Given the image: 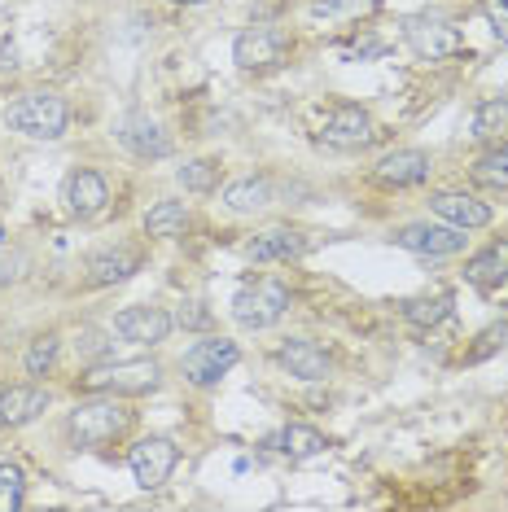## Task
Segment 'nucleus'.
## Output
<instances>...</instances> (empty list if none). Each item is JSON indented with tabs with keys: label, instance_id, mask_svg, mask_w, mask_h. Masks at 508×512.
<instances>
[{
	"label": "nucleus",
	"instance_id": "20e7f679",
	"mask_svg": "<svg viewBox=\"0 0 508 512\" xmlns=\"http://www.w3.org/2000/svg\"><path fill=\"white\" fill-rule=\"evenodd\" d=\"M285 311H290V285L276 281V276H259V281L241 285L237 298H233V320L250 333L272 329Z\"/></svg>",
	"mask_w": 508,
	"mask_h": 512
},
{
	"label": "nucleus",
	"instance_id": "473e14b6",
	"mask_svg": "<svg viewBox=\"0 0 508 512\" xmlns=\"http://www.w3.org/2000/svg\"><path fill=\"white\" fill-rule=\"evenodd\" d=\"M368 0H311V14L316 18H346V14H360Z\"/></svg>",
	"mask_w": 508,
	"mask_h": 512
},
{
	"label": "nucleus",
	"instance_id": "0eeeda50",
	"mask_svg": "<svg viewBox=\"0 0 508 512\" xmlns=\"http://www.w3.org/2000/svg\"><path fill=\"white\" fill-rule=\"evenodd\" d=\"M176 464H180V447H176V438H167V434H145V438L132 442V451H127V469H132L141 491L167 486V477L176 473Z\"/></svg>",
	"mask_w": 508,
	"mask_h": 512
},
{
	"label": "nucleus",
	"instance_id": "aec40b11",
	"mask_svg": "<svg viewBox=\"0 0 508 512\" xmlns=\"http://www.w3.org/2000/svg\"><path fill=\"white\" fill-rule=\"evenodd\" d=\"M465 281L478 289H500L508 285V241H491L487 250H478L465 263Z\"/></svg>",
	"mask_w": 508,
	"mask_h": 512
},
{
	"label": "nucleus",
	"instance_id": "7ed1b4c3",
	"mask_svg": "<svg viewBox=\"0 0 508 512\" xmlns=\"http://www.w3.org/2000/svg\"><path fill=\"white\" fill-rule=\"evenodd\" d=\"M84 394H149L163 386V364L158 359H127V364H92L75 381Z\"/></svg>",
	"mask_w": 508,
	"mask_h": 512
},
{
	"label": "nucleus",
	"instance_id": "2f4dec72",
	"mask_svg": "<svg viewBox=\"0 0 508 512\" xmlns=\"http://www.w3.org/2000/svg\"><path fill=\"white\" fill-rule=\"evenodd\" d=\"M508 346V324H491L487 333H478V342L465 351V364H482V359H491L495 351H504Z\"/></svg>",
	"mask_w": 508,
	"mask_h": 512
},
{
	"label": "nucleus",
	"instance_id": "cd10ccee",
	"mask_svg": "<svg viewBox=\"0 0 508 512\" xmlns=\"http://www.w3.org/2000/svg\"><path fill=\"white\" fill-rule=\"evenodd\" d=\"M176 180L184 184V193H215L219 189V162L215 158H193L176 171Z\"/></svg>",
	"mask_w": 508,
	"mask_h": 512
},
{
	"label": "nucleus",
	"instance_id": "c756f323",
	"mask_svg": "<svg viewBox=\"0 0 508 512\" xmlns=\"http://www.w3.org/2000/svg\"><path fill=\"white\" fill-rule=\"evenodd\" d=\"M27 504V477L18 464H0V512H18Z\"/></svg>",
	"mask_w": 508,
	"mask_h": 512
},
{
	"label": "nucleus",
	"instance_id": "5701e85b",
	"mask_svg": "<svg viewBox=\"0 0 508 512\" xmlns=\"http://www.w3.org/2000/svg\"><path fill=\"white\" fill-rule=\"evenodd\" d=\"M473 141H508V97H482L473 110Z\"/></svg>",
	"mask_w": 508,
	"mask_h": 512
},
{
	"label": "nucleus",
	"instance_id": "1a4fd4ad",
	"mask_svg": "<svg viewBox=\"0 0 508 512\" xmlns=\"http://www.w3.org/2000/svg\"><path fill=\"white\" fill-rule=\"evenodd\" d=\"M320 141L329 149H368L377 141V123L373 114L364 106H355V101H342V106L329 110L325 127H320Z\"/></svg>",
	"mask_w": 508,
	"mask_h": 512
},
{
	"label": "nucleus",
	"instance_id": "9d476101",
	"mask_svg": "<svg viewBox=\"0 0 508 512\" xmlns=\"http://www.w3.org/2000/svg\"><path fill=\"white\" fill-rule=\"evenodd\" d=\"M114 141L141 162H158V158L171 154V136L163 132V123L149 119V114H141V110L123 114V119L114 123Z\"/></svg>",
	"mask_w": 508,
	"mask_h": 512
},
{
	"label": "nucleus",
	"instance_id": "9b49d317",
	"mask_svg": "<svg viewBox=\"0 0 508 512\" xmlns=\"http://www.w3.org/2000/svg\"><path fill=\"white\" fill-rule=\"evenodd\" d=\"M171 329H176V320H171L163 307H149V302L123 307L119 316H114V337H123V342H132V346H163Z\"/></svg>",
	"mask_w": 508,
	"mask_h": 512
},
{
	"label": "nucleus",
	"instance_id": "4468645a",
	"mask_svg": "<svg viewBox=\"0 0 508 512\" xmlns=\"http://www.w3.org/2000/svg\"><path fill=\"white\" fill-rule=\"evenodd\" d=\"M276 364L298 381H325L333 372L329 351L320 342H311V337H285V342L276 346Z\"/></svg>",
	"mask_w": 508,
	"mask_h": 512
},
{
	"label": "nucleus",
	"instance_id": "f03ea898",
	"mask_svg": "<svg viewBox=\"0 0 508 512\" xmlns=\"http://www.w3.org/2000/svg\"><path fill=\"white\" fill-rule=\"evenodd\" d=\"M5 127L31 136V141H62L66 127H71V106H66L62 92H22L14 106L5 110Z\"/></svg>",
	"mask_w": 508,
	"mask_h": 512
},
{
	"label": "nucleus",
	"instance_id": "e433bc0d",
	"mask_svg": "<svg viewBox=\"0 0 508 512\" xmlns=\"http://www.w3.org/2000/svg\"><path fill=\"white\" fill-rule=\"evenodd\" d=\"M171 5H206V0H171Z\"/></svg>",
	"mask_w": 508,
	"mask_h": 512
},
{
	"label": "nucleus",
	"instance_id": "393cba45",
	"mask_svg": "<svg viewBox=\"0 0 508 512\" xmlns=\"http://www.w3.org/2000/svg\"><path fill=\"white\" fill-rule=\"evenodd\" d=\"M452 307H456V298L447 294H425V298H408L403 302V320L412 324V329H434V324H443L447 316H452Z\"/></svg>",
	"mask_w": 508,
	"mask_h": 512
},
{
	"label": "nucleus",
	"instance_id": "bb28decb",
	"mask_svg": "<svg viewBox=\"0 0 508 512\" xmlns=\"http://www.w3.org/2000/svg\"><path fill=\"white\" fill-rule=\"evenodd\" d=\"M57 355H62V333L49 329V333H40L36 342L27 346V355H22V368H27V377L44 381L57 368Z\"/></svg>",
	"mask_w": 508,
	"mask_h": 512
},
{
	"label": "nucleus",
	"instance_id": "7c9ffc66",
	"mask_svg": "<svg viewBox=\"0 0 508 512\" xmlns=\"http://www.w3.org/2000/svg\"><path fill=\"white\" fill-rule=\"evenodd\" d=\"M171 320H176V329H184V333H211L215 329V316L206 311V302H198V298L180 302V311Z\"/></svg>",
	"mask_w": 508,
	"mask_h": 512
},
{
	"label": "nucleus",
	"instance_id": "39448f33",
	"mask_svg": "<svg viewBox=\"0 0 508 512\" xmlns=\"http://www.w3.org/2000/svg\"><path fill=\"white\" fill-rule=\"evenodd\" d=\"M399 36L417 57L425 62H447V57H460L465 53V36L460 27H452L447 18H434V14H408L399 18Z\"/></svg>",
	"mask_w": 508,
	"mask_h": 512
},
{
	"label": "nucleus",
	"instance_id": "a878e982",
	"mask_svg": "<svg viewBox=\"0 0 508 512\" xmlns=\"http://www.w3.org/2000/svg\"><path fill=\"white\" fill-rule=\"evenodd\" d=\"M469 180L482 189H508V141H495L487 154H478V162L469 167Z\"/></svg>",
	"mask_w": 508,
	"mask_h": 512
},
{
	"label": "nucleus",
	"instance_id": "a211bd4d",
	"mask_svg": "<svg viewBox=\"0 0 508 512\" xmlns=\"http://www.w3.org/2000/svg\"><path fill=\"white\" fill-rule=\"evenodd\" d=\"M62 202L75 219H97L110 206V184L101 171H75L62 189Z\"/></svg>",
	"mask_w": 508,
	"mask_h": 512
},
{
	"label": "nucleus",
	"instance_id": "4be33fe9",
	"mask_svg": "<svg viewBox=\"0 0 508 512\" xmlns=\"http://www.w3.org/2000/svg\"><path fill=\"white\" fill-rule=\"evenodd\" d=\"M272 202V180L268 176H246V180H233L224 189V206L233 215H254Z\"/></svg>",
	"mask_w": 508,
	"mask_h": 512
},
{
	"label": "nucleus",
	"instance_id": "f3484780",
	"mask_svg": "<svg viewBox=\"0 0 508 512\" xmlns=\"http://www.w3.org/2000/svg\"><path fill=\"white\" fill-rule=\"evenodd\" d=\"M141 263H145V254L136 246H106V250H97L84 263V272H88V285L106 289V285H123L127 276H136L141 272Z\"/></svg>",
	"mask_w": 508,
	"mask_h": 512
},
{
	"label": "nucleus",
	"instance_id": "ddd939ff",
	"mask_svg": "<svg viewBox=\"0 0 508 512\" xmlns=\"http://www.w3.org/2000/svg\"><path fill=\"white\" fill-rule=\"evenodd\" d=\"M311 250V237L298 228H263L241 246V254L254 263H294Z\"/></svg>",
	"mask_w": 508,
	"mask_h": 512
},
{
	"label": "nucleus",
	"instance_id": "423d86ee",
	"mask_svg": "<svg viewBox=\"0 0 508 512\" xmlns=\"http://www.w3.org/2000/svg\"><path fill=\"white\" fill-rule=\"evenodd\" d=\"M237 359H241V351H237L233 337H206V342H193L189 351H184L180 372H184V381H189V386L211 390V386H219V381L237 368Z\"/></svg>",
	"mask_w": 508,
	"mask_h": 512
},
{
	"label": "nucleus",
	"instance_id": "6e6552de",
	"mask_svg": "<svg viewBox=\"0 0 508 512\" xmlns=\"http://www.w3.org/2000/svg\"><path fill=\"white\" fill-rule=\"evenodd\" d=\"M390 241L408 254H421V259H452L469 246V232L456 224H403Z\"/></svg>",
	"mask_w": 508,
	"mask_h": 512
},
{
	"label": "nucleus",
	"instance_id": "6ab92c4d",
	"mask_svg": "<svg viewBox=\"0 0 508 512\" xmlns=\"http://www.w3.org/2000/svg\"><path fill=\"white\" fill-rule=\"evenodd\" d=\"M49 412V390L40 386H9L0 390V429H22Z\"/></svg>",
	"mask_w": 508,
	"mask_h": 512
},
{
	"label": "nucleus",
	"instance_id": "412c9836",
	"mask_svg": "<svg viewBox=\"0 0 508 512\" xmlns=\"http://www.w3.org/2000/svg\"><path fill=\"white\" fill-rule=\"evenodd\" d=\"M189 206L176 202V197H167V202H154L149 206V215H145V237H154V241H176L189 232Z\"/></svg>",
	"mask_w": 508,
	"mask_h": 512
},
{
	"label": "nucleus",
	"instance_id": "f8f14e48",
	"mask_svg": "<svg viewBox=\"0 0 508 512\" xmlns=\"http://www.w3.org/2000/svg\"><path fill=\"white\" fill-rule=\"evenodd\" d=\"M285 49L290 40L272 27H246L241 36L233 40V62L241 71H272V66L285 62Z\"/></svg>",
	"mask_w": 508,
	"mask_h": 512
},
{
	"label": "nucleus",
	"instance_id": "c9c22d12",
	"mask_svg": "<svg viewBox=\"0 0 508 512\" xmlns=\"http://www.w3.org/2000/svg\"><path fill=\"white\" fill-rule=\"evenodd\" d=\"M14 57H18V49H14V44H0V71H14Z\"/></svg>",
	"mask_w": 508,
	"mask_h": 512
},
{
	"label": "nucleus",
	"instance_id": "b1692460",
	"mask_svg": "<svg viewBox=\"0 0 508 512\" xmlns=\"http://www.w3.org/2000/svg\"><path fill=\"white\" fill-rule=\"evenodd\" d=\"M272 447L281 451L285 460H311V456H320V451H325V434H320V429H311V425H285L281 434L272 438Z\"/></svg>",
	"mask_w": 508,
	"mask_h": 512
},
{
	"label": "nucleus",
	"instance_id": "c85d7f7f",
	"mask_svg": "<svg viewBox=\"0 0 508 512\" xmlns=\"http://www.w3.org/2000/svg\"><path fill=\"white\" fill-rule=\"evenodd\" d=\"M114 329H79V342H75V351H79V364L92 368V364H106V359L114 355Z\"/></svg>",
	"mask_w": 508,
	"mask_h": 512
},
{
	"label": "nucleus",
	"instance_id": "f257e3e1",
	"mask_svg": "<svg viewBox=\"0 0 508 512\" xmlns=\"http://www.w3.org/2000/svg\"><path fill=\"white\" fill-rule=\"evenodd\" d=\"M127 425H132V412L119 403V394H92V399L75 403L71 412H66V438H71L79 451L110 447L114 438L127 434Z\"/></svg>",
	"mask_w": 508,
	"mask_h": 512
},
{
	"label": "nucleus",
	"instance_id": "dca6fc26",
	"mask_svg": "<svg viewBox=\"0 0 508 512\" xmlns=\"http://www.w3.org/2000/svg\"><path fill=\"white\" fill-rule=\"evenodd\" d=\"M430 211L443 219V224H456V228H465V232L491 228V219H495L487 202H478L473 193H456V189L434 193V197H430Z\"/></svg>",
	"mask_w": 508,
	"mask_h": 512
},
{
	"label": "nucleus",
	"instance_id": "f704fd0d",
	"mask_svg": "<svg viewBox=\"0 0 508 512\" xmlns=\"http://www.w3.org/2000/svg\"><path fill=\"white\" fill-rule=\"evenodd\" d=\"M381 53H386V44L373 40V36H364V40H355V44H346L342 49L346 62H351V57H381Z\"/></svg>",
	"mask_w": 508,
	"mask_h": 512
},
{
	"label": "nucleus",
	"instance_id": "72a5a7b5",
	"mask_svg": "<svg viewBox=\"0 0 508 512\" xmlns=\"http://www.w3.org/2000/svg\"><path fill=\"white\" fill-rule=\"evenodd\" d=\"M478 5H482V14H487V22H491L495 40L508 44V0H478Z\"/></svg>",
	"mask_w": 508,
	"mask_h": 512
},
{
	"label": "nucleus",
	"instance_id": "2eb2a0df",
	"mask_svg": "<svg viewBox=\"0 0 508 512\" xmlns=\"http://www.w3.org/2000/svg\"><path fill=\"white\" fill-rule=\"evenodd\" d=\"M430 154L425 149H390L386 158L373 167V180L386 184V189H412V184L430 180Z\"/></svg>",
	"mask_w": 508,
	"mask_h": 512
}]
</instances>
